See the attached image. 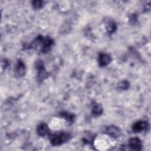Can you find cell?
Listing matches in <instances>:
<instances>
[{
    "mask_svg": "<svg viewBox=\"0 0 151 151\" xmlns=\"http://www.w3.org/2000/svg\"><path fill=\"white\" fill-rule=\"evenodd\" d=\"M54 41L51 37L39 35L30 44L29 48L32 47L34 48H39L41 52L46 53L51 50Z\"/></svg>",
    "mask_w": 151,
    "mask_h": 151,
    "instance_id": "obj_1",
    "label": "cell"
},
{
    "mask_svg": "<svg viewBox=\"0 0 151 151\" xmlns=\"http://www.w3.org/2000/svg\"><path fill=\"white\" fill-rule=\"evenodd\" d=\"M49 138L50 143L53 146H60L71 138V135L68 133L61 132L49 134Z\"/></svg>",
    "mask_w": 151,
    "mask_h": 151,
    "instance_id": "obj_2",
    "label": "cell"
},
{
    "mask_svg": "<svg viewBox=\"0 0 151 151\" xmlns=\"http://www.w3.org/2000/svg\"><path fill=\"white\" fill-rule=\"evenodd\" d=\"M35 67L37 70V80L38 82H41L48 77V73L45 69L43 62L41 60L37 61Z\"/></svg>",
    "mask_w": 151,
    "mask_h": 151,
    "instance_id": "obj_3",
    "label": "cell"
},
{
    "mask_svg": "<svg viewBox=\"0 0 151 151\" xmlns=\"http://www.w3.org/2000/svg\"><path fill=\"white\" fill-rule=\"evenodd\" d=\"M128 146L134 150H140L142 148V143L138 137H132L129 140Z\"/></svg>",
    "mask_w": 151,
    "mask_h": 151,
    "instance_id": "obj_4",
    "label": "cell"
},
{
    "mask_svg": "<svg viewBox=\"0 0 151 151\" xmlns=\"http://www.w3.org/2000/svg\"><path fill=\"white\" fill-rule=\"evenodd\" d=\"M99 64L100 67H105L109 64L111 61V56L106 53H100L98 58Z\"/></svg>",
    "mask_w": 151,
    "mask_h": 151,
    "instance_id": "obj_5",
    "label": "cell"
},
{
    "mask_svg": "<svg viewBox=\"0 0 151 151\" xmlns=\"http://www.w3.org/2000/svg\"><path fill=\"white\" fill-rule=\"evenodd\" d=\"M148 123L146 121L140 120L133 124L132 130L135 133H139L146 130L148 127Z\"/></svg>",
    "mask_w": 151,
    "mask_h": 151,
    "instance_id": "obj_6",
    "label": "cell"
},
{
    "mask_svg": "<svg viewBox=\"0 0 151 151\" xmlns=\"http://www.w3.org/2000/svg\"><path fill=\"white\" fill-rule=\"evenodd\" d=\"M25 71H26V68L23 61L21 60H18L15 66V75L18 77H22L24 76L25 73Z\"/></svg>",
    "mask_w": 151,
    "mask_h": 151,
    "instance_id": "obj_7",
    "label": "cell"
},
{
    "mask_svg": "<svg viewBox=\"0 0 151 151\" xmlns=\"http://www.w3.org/2000/svg\"><path fill=\"white\" fill-rule=\"evenodd\" d=\"M106 133L107 134L108 136L113 138H116L120 135L121 131L117 127L111 125L107 127L106 130Z\"/></svg>",
    "mask_w": 151,
    "mask_h": 151,
    "instance_id": "obj_8",
    "label": "cell"
},
{
    "mask_svg": "<svg viewBox=\"0 0 151 151\" xmlns=\"http://www.w3.org/2000/svg\"><path fill=\"white\" fill-rule=\"evenodd\" d=\"M37 134L41 137H44L45 135L49 134V128L48 125L45 123H41L38 124L37 128Z\"/></svg>",
    "mask_w": 151,
    "mask_h": 151,
    "instance_id": "obj_9",
    "label": "cell"
},
{
    "mask_svg": "<svg viewBox=\"0 0 151 151\" xmlns=\"http://www.w3.org/2000/svg\"><path fill=\"white\" fill-rule=\"evenodd\" d=\"M103 112L102 106L99 103H94L91 109V113L94 116H98L100 115Z\"/></svg>",
    "mask_w": 151,
    "mask_h": 151,
    "instance_id": "obj_10",
    "label": "cell"
},
{
    "mask_svg": "<svg viewBox=\"0 0 151 151\" xmlns=\"http://www.w3.org/2000/svg\"><path fill=\"white\" fill-rule=\"evenodd\" d=\"M60 116L61 117H63L64 119H65L68 123H70V124L73 123L74 120H75V115L74 114L67 112V111H64L60 113Z\"/></svg>",
    "mask_w": 151,
    "mask_h": 151,
    "instance_id": "obj_11",
    "label": "cell"
},
{
    "mask_svg": "<svg viewBox=\"0 0 151 151\" xmlns=\"http://www.w3.org/2000/svg\"><path fill=\"white\" fill-rule=\"evenodd\" d=\"M116 28H117L116 24L114 22L110 21L107 23L106 29L107 32H109V34L113 33L116 30Z\"/></svg>",
    "mask_w": 151,
    "mask_h": 151,
    "instance_id": "obj_12",
    "label": "cell"
},
{
    "mask_svg": "<svg viewBox=\"0 0 151 151\" xmlns=\"http://www.w3.org/2000/svg\"><path fill=\"white\" fill-rule=\"evenodd\" d=\"M32 5L35 9H40L43 6V2L41 1H34L32 2Z\"/></svg>",
    "mask_w": 151,
    "mask_h": 151,
    "instance_id": "obj_13",
    "label": "cell"
},
{
    "mask_svg": "<svg viewBox=\"0 0 151 151\" xmlns=\"http://www.w3.org/2000/svg\"><path fill=\"white\" fill-rule=\"evenodd\" d=\"M129 86V82L127 81H123L121 82V83L119 85V88L121 89H126Z\"/></svg>",
    "mask_w": 151,
    "mask_h": 151,
    "instance_id": "obj_14",
    "label": "cell"
}]
</instances>
